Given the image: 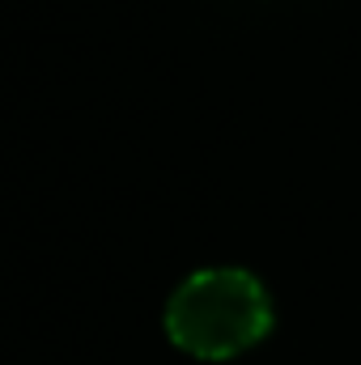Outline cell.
I'll use <instances>...</instances> for the list:
<instances>
[{
	"label": "cell",
	"mask_w": 361,
	"mask_h": 365,
	"mask_svg": "<svg viewBox=\"0 0 361 365\" xmlns=\"http://www.w3.org/2000/svg\"><path fill=\"white\" fill-rule=\"evenodd\" d=\"M166 331L183 353L225 361L255 349L272 331V302L251 272L208 268L175 289L166 306Z\"/></svg>",
	"instance_id": "cell-1"
}]
</instances>
